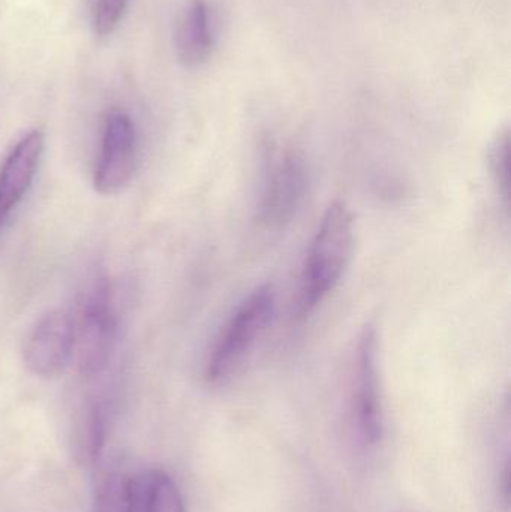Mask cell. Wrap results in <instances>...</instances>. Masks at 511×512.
Here are the masks:
<instances>
[{
    "label": "cell",
    "mask_w": 511,
    "mask_h": 512,
    "mask_svg": "<svg viewBox=\"0 0 511 512\" xmlns=\"http://www.w3.org/2000/svg\"><path fill=\"white\" fill-rule=\"evenodd\" d=\"M356 222L344 201L329 204L309 243L300 274L297 318L306 319L333 294L350 267Z\"/></svg>",
    "instance_id": "cell-1"
},
{
    "label": "cell",
    "mask_w": 511,
    "mask_h": 512,
    "mask_svg": "<svg viewBox=\"0 0 511 512\" xmlns=\"http://www.w3.org/2000/svg\"><path fill=\"white\" fill-rule=\"evenodd\" d=\"M276 292L270 283L249 292L216 337L204 369L207 384L224 385L245 366L258 340L272 322Z\"/></svg>",
    "instance_id": "cell-2"
},
{
    "label": "cell",
    "mask_w": 511,
    "mask_h": 512,
    "mask_svg": "<svg viewBox=\"0 0 511 512\" xmlns=\"http://www.w3.org/2000/svg\"><path fill=\"white\" fill-rule=\"evenodd\" d=\"M308 185L309 170L303 153L293 147L267 144L255 215L258 225L267 231L287 228L305 201Z\"/></svg>",
    "instance_id": "cell-3"
},
{
    "label": "cell",
    "mask_w": 511,
    "mask_h": 512,
    "mask_svg": "<svg viewBox=\"0 0 511 512\" xmlns=\"http://www.w3.org/2000/svg\"><path fill=\"white\" fill-rule=\"evenodd\" d=\"M74 327L80 372L92 378L110 363L119 336L113 286L105 277H98L81 295Z\"/></svg>",
    "instance_id": "cell-4"
},
{
    "label": "cell",
    "mask_w": 511,
    "mask_h": 512,
    "mask_svg": "<svg viewBox=\"0 0 511 512\" xmlns=\"http://www.w3.org/2000/svg\"><path fill=\"white\" fill-rule=\"evenodd\" d=\"M353 412L363 444L377 445L384 435V411L378 373V331L368 324L354 354Z\"/></svg>",
    "instance_id": "cell-5"
},
{
    "label": "cell",
    "mask_w": 511,
    "mask_h": 512,
    "mask_svg": "<svg viewBox=\"0 0 511 512\" xmlns=\"http://www.w3.org/2000/svg\"><path fill=\"white\" fill-rule=\"evenodd\" d=\"M137 162V132L125 111H111L105 120L101 153L93 185L101 195L119 194L134 176Z\"/></svg>",
    "instance_id": "cell-6"
},
{
    "label": "cell",
    "mask_w": 511,
    "mask_h": 512,
    "mask_svg": "<svg viewBox=\"0 0 511 512\" xmlns=\"http://www.w3.org/2000/svg\"><path fill=\"white\" fill-rule=\"evenodd\" d=\"M75 354L74 321L63 310L42 316L23 349L24 366L42 379L59 378Z\"/></svg>",
    "instance_id": "cell-7"
},
{
    "label": "cell",
    "mask_w": 511,
    "mask_h": 512,
    "mask_svg": "<svg viewBox=\"0 0 511 512\" xmlns=\"http://www.w3.org/2000/svg\"><path fill=\"white\" fill-rule=\"evenodd\" d=\"M44 143L41 131L29 132L15 144L3 162L0 170V230L32 186L44 152Z\"/></svg>",
    "instance_id": "cell-8"
},
{
    "label": "cell",
    "mask_w": 511,
    "mask_h": 512,
    "mask_svg": "<svg viewBox=\"0 0 511 512\" xmlns=\"http://www.w3.org/2000/svg\"><path fill=\"white\" fill-rule=\"evenodd\" d=\"M216 35L212 9L207 0H191L176 30V51L185 68L204 65L212 56Z\"/></svg>",
    "instance_id": "cell-9"
},
{
    "label": "cell",
    "mask_w": 511,
    "mask_h": 512,
    "mask_svg": "<svg viewBox=\"0 0 511 512\" xmlns=\"http://www.w3.org/2000/svg\"><path fill=\"white\" fill-rule=\"evenodd\" d=\"M134 483L135 512H186L179 486L162 469H152Z\"/></svg>",
    "instance_id": "cell-10"
},
{
    "label": "cell",
    "mask_w": 511,
    "mask_h": 512,
    "mask_svg": "<svg viewBox=\"0 0 511 512\" xmlns=\"http://www.w3.org/2000/svg\"><path fill=\"white\" fill-rule=\"evenodd\" d=\"M95 512H135V483L128 475L111 472L98 484Z\"/></svg>",
    "instance_id": "cell-11"
},
{
    "label": "cell",
    "mask_w": 511,
    "mask_h": 512,
    "mask_svg": "<svg viewBox=\"0 0 511 512\" xmlns=\"http://www.w3.org/2000/svg\"><path fill=\"white\" fill-rule=\"evenodd\" d=\"M105 441V421L101 408L95 403L87 406L77 427L75 451L86 463H95Z\"/></svg>",
    "instance_id": "cell-12"
},
{
    "label": "cell",
    "mask_w": 511,
    "mask_h": 512,
    "mask_svg": "<svg viewBox=\"0 0 511 512\" xmlns=\"http://www.w3.org/2000/svg\"><path fill=\"white\" fill-rule=\"evenodd\" d=\"M489 171L503 206L510 207V131L503 129L492 141L488 153Z\"/></svg>",
    "instance_id": "cell-13"
},
{
    "label": "cell",
    "mask_w": 511,
    "mask_h": 512,
    "mask_svg": "<svg viewBox=\"0 0 511 512\" xmlns=\"http://www.w3.org/2000/svg\"><path fill=\"white\" fill-rule=\"evenodd\" d=\"M128 0H98L95 11V30L99 36H108L116 30L125 14Z\"/></svg>",
    "instance_id": "cell-14"
},
{
    "label": "cell",
    "mask_w": 511,
    "mask_h": 512,
    "mask_svg": "<svg viewBox=\"0 0 511 512\" xmlns=\"http://www.w3.org/2000/svg\"><path fill=\"white\" fill-rule=\"evenodd\" d=\"M503 492H504V501L509 504V495H510V463H507L506 469L503 472Z\"/></svg>",
    "instance_id": "cell-15"
}]
</instances>
